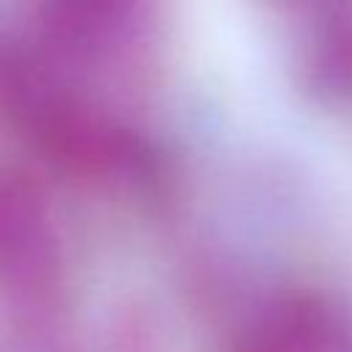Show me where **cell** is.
Here are the masks:
<instances>
[{"mask_svg":"<svg viewBox=\"0 0 352 352\" xmlns=\"http://www.w3.org/2000/svg\"><path fill=\"white\" fill-rule=\"evenodd\" d=\"M311 338H314V330H311L308 319L300 314H292L283 322H278L275 330H270L267 344L250 346L245 352H305Z\"/></svg>","mask_w":352,"mask_h":352,"instance_id":"obj_1","label":"cell"}]
</instances>
